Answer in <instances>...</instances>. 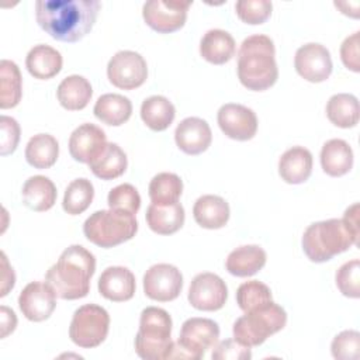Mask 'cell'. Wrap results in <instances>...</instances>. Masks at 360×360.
Masks as SVG:
<instances>
[{
	"label": "cell",
	"instance_id": "6da1fadb",
	"mask_svg": "<svg viewBox=\"0 0 360 360\" xmlns=\"http://www.w3.org/2000/svg\"><path fill=\"white\" fill-rule=\"evenodd\" d=\"M100 7L98 0H38L35 18L53 39L77 42L91 31Z\"/></svg>",
	"mask_w": 360,
	"mask_h": 360
},
{
	"label": "cell",
	"instance_id": "7a4b0ae2",
	"mask_svg": "<svg viewBox=\"0 0 360 360\" xmlns=\"http://www.w3.org/2000/svg\"><path fill=\"white\" fill-rule=\"evenodd\" d=\"M96 271L94 255L82 245H70L51 266L45 281L58 298L79 300L89 294L90 280Z\"/></svg>",
	"mask_w": 360,
	"mask_h": 360
},
{
	"label": "cell",
	"instance_id": "3957f363",
	"mask_svg": "<svg viewBox=\"0 0 360 360\" xmlns=\"http://www.w3.org/2000/svg\"><path fill=\"white\" fill-rule=\"evenodd\" d=\"M276 49L270 37L255 34L245 38L238 51V79L253 91L270 89L278 79Z\"/></svg>",
	"mask_w": 360,
	"mask_h": 360
},
{
	"label": "cell",
	"instance_id": "277c9868",
	"mask_svg": "<svg viewBox=\"0 0 360 360\" xmlns=\"http://www.w3.org/2000/svg\"><path fill=\"white\" fill-rule=\"evenodd\" d=\"M359 233L353 232L343 219L330 218L311 224L302 235V250L311 262L323 263L333 256L357 245Z\"/></svg>",
	"mask_w": 360,
	"mask_h": 360
},
{
	"label": "cell",
	"instance_id": "5b68a950",
	"mask_svg": "<svg viewBox=\"0 0 360 360\" xmlns=\"http://www.w3.org/2000/svg\"><path fill=\"white\" fill-rule=\"evenodd\" d=\"M172 318L167 311L146 307L141 312L139 329L135 335V352L143 360L169 359L173 347Z\"/></svg>",
	"mask_w": 360,
	"mask_h": 360
},
{
	"label": "cell",
	"instance_id": "8992f818",
	"mask_svg": "<svg viewBox=\"0 0 360 360\" xmlns=\"http://www.w3.org/2000/svg\"><path fill=\"white\" fill-rule=\"evenodd\" d=\"M138 222L134 214L121 210H100L83 224V233L96 246L108 249L135 236Z\"/></svg>",
	"mask_w": 360,
	"mask_h": 360
},
{
	"label": "cell",
	"instance_id": "52a82bcc",
	"mask_svg": "<svg viewBox=\"0 0 360 360\" xmlns=\"http://www.w3.org/2000/svg\"><path fill=\"white\" fill-rule=\"evenodd\" d=\"M287 323V312L273 300L256 307L239 316L232 328L233 339L239 343L255 347L269 336L281 330Z\"/></svg>",
	"mask_w": 360,
	"mask_h": 360
},
{
	"label": "cell",
	"instance_id": "ba28073f",
	"mask_svg": "<svg viewBox=\"0 0 360 360\" xmlns=\"http://www.w3.org/2000/svg\"><path fill=\"white\" fill-rule=\"evenodd\" d=\"M219 326L208 318H188L183 322L177 342H173L169 359L198 360L218 343Z\"/></svg>",
	"mask_w": 360,
	"mask_h": 360
},
{
	"label": "cell",
	"instance_id": "9c48e42d",
	"mask_svg": "<svg viewBox=\"0 0 360 360\" xmlns=\"http://www.w3.org/2000/svg\"><path fill=\"white\" fill-rule=\"evenodd\" d=\"M110 329L108 312L97 304H84L79 307L69 326L70 340L83 349H91L101 345Z\"/></svg>",
	"mask_w": 360,
	"mask_h": 360
},
{
	"label": "cell",
	"instance_id": "30bf717a",
	"mask_svg": "<svg viewBox=\"0 0 360 360\" xmlns=\"http://www.w3.org/2000/svg\"><path fill=\"white\" fill-rule=\"evenodd\" d=\"M110 83L122 90L142 86L148 77V65L143 56L135 51L117 52L107 65Z\"/></svg>",
	"mask_w": 360,
	"mask_h": 360
},
{
	"label": "cell",
	"instance_id": "8fae6325",
	"mask_svg": "<svg viewBox=\"0 0 360 360\" xmlns=\"http://www.w3.org/2000/svg\"><path fill=\"white\" fill-rule=\"evenodd\" d=\"M191 4L193 1L149 0L142 7V17L153 31L170 34L184 25Z\"/></svg>",
	"mask_w": 360,
	"mask_h": 360
},
{
	"label": "cell",
	"instance_id": "7c38bea8",
	"mask_svg": "<svg viewBox=\"0 0 360 360\" xmlns=\"http://www.w3.org/2000/svg\"><path fill=\"white\" fill-rule=\"evenodd\" d=\"M183 288L180 270L169 263L150 266L143 274V292L148 298L159 302L173 301Z\"/></svg>",
	"mask_w": 360,
	"mask_h": 360
},
{
	"label": "cell",
	"instance_id": "4fadbf2b",
	"mask_svg": "<svg viewBox=\"0 0 360 360\" xmlns=\"http://www.w3.org/2000/svg\"><path fill=\"white\" fill-rule=\"evenodd\" d=\"M228 298L225 281L214 273L197 274L188 288V302L198 311H218Z\"/></svg>",
	"mask_w": 360,
	"mask_h": 360
},
{
	"label": "cell",
	"instance_id": "5bb4252c",
	"mask_svg": "<svg viewBox=\"0 0 360 360\" xmlns=\"http://www.w3.org/2000/svg\"><path fill=\"white\" fill-rule=\"evenodd\" d=\"M294 66L297 73L311 83L325 82L333 69L330 52L318 42H308L300 46L294 56Z\"/></svg>",
	"mask_w": 360,
	"mask_h": 360
},
{
	"label": "cell",
	"instance_id": "9a60e30c",
	"mask_svg": "<svg viewBox=\"0 0 360 360\" xmlns=\"http://www.w3.org/2000/svg\"><path fill=\"white\" fill-rule=\"evenodd\" d=\"M217 121L221 131L235 141H249L257 131V117L255 111L242 104H224L218 110Z\"/></svg>",
	"mask_w": 360,
	"mask_h": 360
},
{
	"label": "cell",
	"instance_id": "2e32d148",
	"mask_svg": "<svg viewBox=\"0 0 360 360\" xmlns=\"http://www.w3.org/2000/svg\"><path fill=\"white\" fill-rule=\"evenodd\" d=\"M18 307L28 321L42 322L52 315L56 294L46 281L28 283L18 295Z\"/></svg>",
	"mask_w": 360,
	"mask_h": 360
},
{
	"label": "cell",
	"instance_id": "e0dca14e",
	"mask_svg": "<svg viewBox=\"0 0 360 360\" xmlns=\"http://www.w3.org/2000/svg\"><path fill=\"white\" fill-rule=\"evenodd\" d=\"M105 132L90 122L79 125L69 138V153L80 163L93 162L107 146Z\"/></svg>",
	"mask_w": 360,
	"mask_h": 360
},
{
	"label": "cell",
	"instance_id": "ac0fdd59",
	"mask_svg": "<svg viewBox=\"0 0 360 360\" xmlns=\"http://www.w3.org/2000/svg\"><path fill=\"white\" fill-rule=\"evenodd\" d=\"M174 141L181 152L194 156L208 149L212 141V132L205 120L187 117L176 127Z\"/></svg>",
	"mask_w": 360,
	"mask_h": 360
},
{
	"label": "cell",
	"instance_id": "d6986e66",
	"mask_svg": "<svg viewBox=\"0 0 360 360\" xmlns=\"http://www.w3.org/2000/svg\"><path fill=\"white\" fill-rule=\"evenodd\" d=\"M98 292L110 301L124 302L134 297L136 283L132 271L122 266L107 267L98 278Z\"/></svg>",
	"mask_w": 360,
	"mask_h": 360
},
{
	"label": "cell",
	"instance_id": "ffe728a7",
	"mask_svg": "<svg viewBox=\"0 0 360 360\" xmlns=\"http://www.w3.org/2000/svg\"><path fill=\"white\" fill-rule=\"evenodd\" d=\"M312 173V155L304 146L287 149L278 160V174L288 184H301Z\"/></svg>",
	"mask_w": 360,
	"mask_h": 360
},
{
	"label": "cell",
	"instance_id": "44dd1931",
	"mask_svg": "<svg viewBox=\"0 0 360 360\" xmlns=\"http://www.w3.org/2000/svg\"><path fill=\"white\" fill-rule=\"evenodd\" d=\"M228 202L214 194H205L197 198L193 207V217L195 222L205 229H219L226 225L229 219Z\"/></svg>",
	"mask_w": 360,
	"mask_h": 360
},
{
	"label": "cell",
	"instance_id": "7402d4cb",
	"mask_svg": "<svg viewBox=\"0 0 360 360\" xmlns=\"http://www.w3.org/2000/svg\"><path fill=\"white\" fill-rule=\"evenodd\" d=\"M267 255L257 245H243L233 249L225 262V269L236 277H249L262 270L266 264Z\"/></svg>",
	"mask_w": 360,
	"mask_h": 360
},
{
	"label": "cell",
	"instance_id": "603a6c76",
	"mask_svg": "<svg viewBox=\"0 0 360 360\" xmlns=\"http://www.w3.org/2000/svg\"><path fill=\"white\" fill-rule=\"evenodd\" d=\"M22 202L32 211L42 212L53 207L56 201V187L53 181L46 176H31L25 180L21 190Z\"/></svg>",
	"mask_w": 360,
	"mask_h": 360
},
{
	"label": "cell",
	"instance_id": "cb8c5ba5",
	"mask_svg": "<svg viewBox=\"0 0 360 360\" xmlns=\"http://www.w3.org/2000/svg\"><path fill=\"white\" fill-rule=\"evenodd\" d=\"M63 65L59 51L49 45H35L25 58V66L31 76L39 80H48L56 76Z\"/></svg>",
	"mask_w": 360,
	"mask_h": 360
},
{
	"label": "cell",
	"instance_id": "d4e9b609",
	"mask_svg": "<svg viewBox=\"0 0 360 360\" xmlns=\"http://www.w3.org/2000/svg\"><path fill=\"white\" fill-rule=\"evenodd\" d=\"M233 37L219 28L207 31L200 41V55L210 63L224 65L235 55Z\"/></svg>",
	"mask_w": 360,
	"mask_h": 360
},
{
	"label": "cell",
	"instance_id": "484cf974",
	"mask_svg": "<svg viewBox=\"0 0 360 360\" xmlns=\"http://www.w3.org/2000/svg\"><path fill=\"white\" fill-rule=\"evenodd\" d=\"M321 166L332 177H340L353 167V150L343 139H329L321 149Z\"/></svg>",
	"mask_w": 360,
	"mask_h": 360
},
{
	"label": "cell",
	"instance_id": "4316f807",
	"mask_svg": "<svg viewBox=\"0 0 360 360\" xmlns=\"http://www.w3.org/2000/svg\"><path fill=\"white\" fill-rule=\"evenodd\" d=\"M184 208L180 202L169 205L150 204L146 210V224L158 235H172L184 224Z\"/></svg>",
	"mask_w": 360,
	"mask_h": 360
},
{
	"label": "cell",
	"instance_id": "83f0119b",
	"mask_svg": "<svg viewBox=\"0 0 360 360\" xmlns=\"http://www.w3.org/2000/svg\"><path fill=\"white\" fill-rule=\"evenodd\" d=\"M93 96V89L90 82L79 75H70L65 77L58 89L56 97L59 104L69 111L83 110Z\"/></svg>",
	"mask_w": 360,
	"mask_h": 360
},
{
	"label": "cell",
	"instance_id": "f1b7e54d",
	"mask_svg": "<svg viewBox=\"0 0 360 360\" xmlns=\"http://www.w3.org/2000/svg\"><path fill=\"white\" fill-rule=\"evenodd\" d=\"M93 112L101 122L118 127L129 120L132 114V103L122 94L107 93L97 98Z\"/></svg>",
	"mask_w": 360,
	"mask_h": 360
},
{
	"label": "cell",
	"instance_id": "f546056e",
	"mask_svg": "<svg viewBox=\"0 0 360 360\" xmlns=\"http://www.w3.org/2000/svg\"><path fill=\"white\" fill-rule=\"evenodd\" d=\"M128 166L125 152L117 143H107L104 150L89 163L91 173L101 180H112L124 174Z\"/></svg>",
	"mask_w": 360,
	"mask_h": 360
},
{
	"label": "cell",
	"instance_id": "4dcf8cb0",
	"mask_svg": "<svg viewBox=\"0 0 360 360\" xmlns=\"http://www.w3.org/2000/svg\"><path fill=\"white\" fill-rule=\"evenodd\" d=\"M326 117L339 128L356 127L360 117L357 97L349 93L333 94L326 103Z\"/></svg>",
	"mask_w": 360,
	"mask_h": 360
},
{
	"label": "cell",
	"instance_id": "1f68e13d",
	"mask_svg": "<svg viewBox=\"0 0 360 360\" xmlns=\"http://www.w3.org/2000/svg\"><path fill=\"white\" fill-rule=\"evenodd\" d=\"M176 115V108L163 96H150L142 101L141 118L152 131H165L170 127Z\"/></svg>",
	"mask_w": 360,
	"mask_h": 360
},
{
	"label": "cell",
	"instance_id": "d6a6232c",
	"mask_svg": "<svg viewBox=\"0 0 360 360\" xmlns=\"http://www.w3.org/2000/svg\"><path fill=\"white\" fill-rule=\"evenodd\" d=\"M59 155V143L49 134H37L25 146V159L35 169H48L55 165Z\"/></svg>",
	"mask_w": 360,
	"mask_h": 360
},
{
	"label": "cell",
	"instance_id": "836d02e7",
	"mask_svg": "<svg viewBox=\"0 0 360 360\" xmlns=\"http://www.w3.org/2000/svg\"><path fill=\"white\" fill-rule=\"evenodd\" d=\"M22 96V79L18 66L8 59L0 62V108L15 107Z\"/></svg>",
	"mask_w": 360,
	"mask_h": 360
},
{
	"label": "cell",
	"instance_id": "e575fe53",
	"mask_svg": "<svg viewBox=\"0 0 360 360\" xmlns=\"http://www.w3.org/2000/svg\"><path fill=\"white\" fill-rule=\"evenodd\" d=\"M149 198L152 204L158 205H169L177 202L183 193V181L181 179L169 172L158 173L149 183L148 187Z\"/></svg>",
	"mask_w": 360,
	"mask_h": 360
},
{
	"label": "cell",
	"instance_id": "d590c367",
	"mask_svg": "<svg viewBox=\"0 0 360 360\" xmlns=\"http://www.w3.org/2000/svg\"><path fill=\"white\" fill-rule=\"evenodd\" d=\"M94 197V187L86 177L75 179L65 190L62 207L69 215H79L84 212Z\"/></svg>",
	"mask_w": 360,
	"mask_h": 360
},
{
	"label": "cell",
	"instance_id": "8d00e7d4",
	"mask_svg": "<svg viewBox=\"0 0 360 360\" xmlns=\"http://www.w3.org/2000/svg\"><path fill=\"white\" fill-rule=\"evenodd\" d=\"M269 301H271V291L259 280L245 281L236 290V302L243 312H248Z\"/></svg>",
	"mask_w": 360,
	"mask_h": 360
},
{
	"label": "cell",
	"instance_id": "74e56055",
	"mask_svg": "<svg viewBox=\"0 0 360 360\" xmlns=\"http://www.w3.org/2000/svg\"><path fill=\"white\" fill-rule=\"evenodd\" d=\"M336 285L339 291L349 298L360 297V262L359 259L343 263L336 271Z\"/></svg>",
	"mask_w": 360,
	"mask_h": 360
},
{
	"label": "cell",
	"instance_id": "f35d334b",
	"mask_svg": "<svg viewBox=\"0 0 360 360\" xmlns=\"http://www.w3.org/2000/svg\"><path fill=\"white\" fill-rule=\"evenodd\" d=\"M107 202L112 210H121L135 215L141 207V195L132 184L124 183L110 190Z\"/></svg>",
	"mask_w": 360,
	"mask_h": 360
},
{
	"label": "cell",
	"instance_id": "ab89813d",
	"mask_svg": "<svg viewBox=\"0 0 360 360\" xmlns=\"http://www.w3.org/2000/svg\"><path fill=\"white\" fill-rule=\"evenodd\" d=\"M235 10L243 22L257 25L270 17L273 4L269 0H239L235 4Z\"/></svg>",
	"mask_w": 360,
	"mask_h": 360
},
{
	"label": "cell",
	"instance_id": "60d3db41",
	"mask_svg": "<svg viewBox=\"0 0 360 360\" xmlns=\"http://www.w3.org/2000/svg\"><path fill=\"white\" fill-rule=\"evenodd\" d=\"M330 352L338 360H357L360 357V333L357 330L340 332L333 338Z\"/></svg>",
	"mask_w": 360,
	"mask_h": 360
},
{
	"label": "cell",
	"instance_id": "b9f144b4",
	"mask_svg": "<svg viewBox=\"0 0 360 360\" xmlns=\"http://www.w3.org/2000/svg\"><path fill=\"white\" fill-rule=\"evenodd\" d=\"M211 357L214 360H249L252 357L250 347L235 339H225L214 346Z\"/></svg>",
	"mask_w": 360,
	"mask_h": 360
},
{
	"label": "cell",
	"instance_id": "7bdbcfd3",
	"mask_svg": "<svg viewBox=\"0 0 360 360\" xmlns=\"http://www.w3.org/2000/svg\"><path fill=\"white\" fill-rule=\"evenodd\" d=\"M1 128V141H0V155L7 156L13 153L20 141V125L18 122L8 115L0 117Z\"/></svg>",
	"mask_w": 360,
	"mask_h": 360
},
{
	"label": "cell",
	"instance_id": "ee69618b",
	"mask_svg": "<svg viewBox=\"0 0 360 360\" xmlns=\"http://www.w3.org/2000/svg\"><path fill=\"white\" fill-rule=\"evenodd\" d=\"M360 32L356 31L350 37H346L345 41L340 45V59L343 65L353 70V72H360V62H359V35Z\"/></svg>",
	"mask_w": 360,
	"mask_h": 360
},
{
	"label": "cell",
	"instance_id": "f6af8a7d",
	"mask_svg": "<svg viewBox=\"0 0 360 360\" xmlns=\"http://www.w3.org/2000/svg\"><path fill=\"white\" fill-rule=\"evenodd\" d=\"M0 256H1V291H0V297H4L14 287L15 274H14L13 267H10V264L7 262L6 253L1 252Z\"/></svg>",
	"mask_w": 360,
	"mask_h": 360
},
{
	"label": "cell",
	"instance_id": "bcb514c9",
	"mask_svg": "<svg viewBox=\"0 0 360 360\" xmlns=\"http://www.w3.org/2000/svg\"><path fill=\"white\" fill-rule=\"evenodd\" d=\"M17 326V316L13 309H10L6 305L0 307V338L4 339L7 335H10Z\"/></svg>",
	"mask_w": 360,
	"mask_h": 360
}]
</instances>
